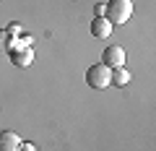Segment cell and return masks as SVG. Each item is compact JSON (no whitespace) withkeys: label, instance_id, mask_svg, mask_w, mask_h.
Segmentation results:
<instances>
[{"label":"cell","instance_id":"8","mask_svg":"<svg viewBox=\"0 0 156 151\" xmlns=\"http://www.w3.org/2000/svg\"><path fill=\"white\" fill-rule=\"evenodd\" d=\"M13 42H16V37H11L8 29H0V55H8L13 50Z\"/></svg>","mask_w":156,"mask_h":151},{"label":"cell","instance_id":"11","mask_svg":"<svg viewBox=\"0 0 156 151\" xmlns=\"http://www.w3.org/2000/svg\"><path fill=\"white\" fill-rule=\"evenodd\" d=\"M18 151H37V146H34V143H29V141H26V143L21 141V146H18Z\"/></svg>","mask_w":156,"mask_h":151},{"label":"cell","instance_id":"5","mask_svg":"<svg viewBox=\"0 0 156 151\" xmlns=\"http://www.w3.org/2000/svg\"><path fill=\"white\" fill-rule=\"evenodd\" d=\"M21 146V135L13 130H3L0 133V151H18Z\"/></svg>","mask_w":156,"mask_h":151},{"label":"cell","instance_id":"9","mask_svg":"<svg viewBox=\"0 0 156 151\" xmlns=\"http://www.w3.org/2000/svg\"><path fill=\"white\" fill-rule=\"evenodd\" d=\"M8 34H11V37H16V39H18V37H21V26H18V23H11V26H8Z\"/></svg>","mask_w":156,"mask_h":151},{"label":"cell","instance_id":"10","mask_svg":"<svg viewBox=\"0 0 156 151\" xmlns=\"http://www.w3.org/2000/svg\"><path fill=\"white\" fill-rule=\"evenodd\" d=\"M94 13H96V18H101V16L107 13V5H104V3H99V5H94Z\"/></svg>","mask_w":156,"mask_h":151},{"label":"cell","instance_id":"1","mask_svg":"<svg viewBox=\"0 0 156 151\" xmlns=\"http://www.w3.org/2000/svg\"><path fill=\"white\" fill-rule=\"evenodd\" d=\"M130 16H133V0H109L107 3V21L112 26H120V23H128Z\"/></svg>","mask_w":156,"mask_h":151},{"label":"cell","instance_id":"4","mask_svg":"<svg viewBox=\"0 0 156 151\" xmlns=\"http://www.w3.org/2000/svg\"><path fill=\"white\" fill-rule=\"evenodd\" d=\"M8 57H11V63L16 68H29L34 63V50L31 47H13V50L8 52Z\"/></svg>","mask_w":156,"mask_h":151},{"label":"cell","instance_id":"7","mask_svg":"<svg viewBox=\"0 0 156 151\" xmlns=\"http://www.w3.org/2000/svg\"><path fill=\"white\" fill-rule=\"evenodd\" d=\"M109 84H115V86H128V84H130V70H128L125 65L112 68V70H109Z\"/></svg>","mask_w":156,"mask_h":151},{"label":"cell","instance_id":"6","mask_svg":"<svg viewBox=\"0 0 156 151\" xmlns=\"http://www.w3.org/2000/svg\"><path fill=\"white\" fill-rule=\"evenodd\" d=\"M91 34H94L96 39H104V37H109V34H112V23L107 21L104 16L94 18V21H91Z\"/></svg>","mask_w":156,"mask_h":151},{"label":"cell","instance_id":"3","mask_svg":"<svg viewBox=\"0 0 156 151\" xmlns=\"http://www.w3.org/2000/svg\"><path fill=\"white\" fill-rule=\"evenodd\" d=\"M101 63H104L107 68H120V65H125V50L122 47H117V45H109L104 52H101Z\"/></svg>","mask_w":156,"mask_h":151},{"label":"cell","instance_id":"2","mask_svg":"<svg viewBox=\"0 0 156 151\" xmlns=\"http://www.w3.org/2000/svg\"><path fill=\"white\" fill-rule=\"evenodd\" d=\"M86 84H89L91 89H107V86H109V68H107L104 63L91 65L89 70H86Z\"/></svg>","mask_w":156,"mask_h":151}]
</instances>
